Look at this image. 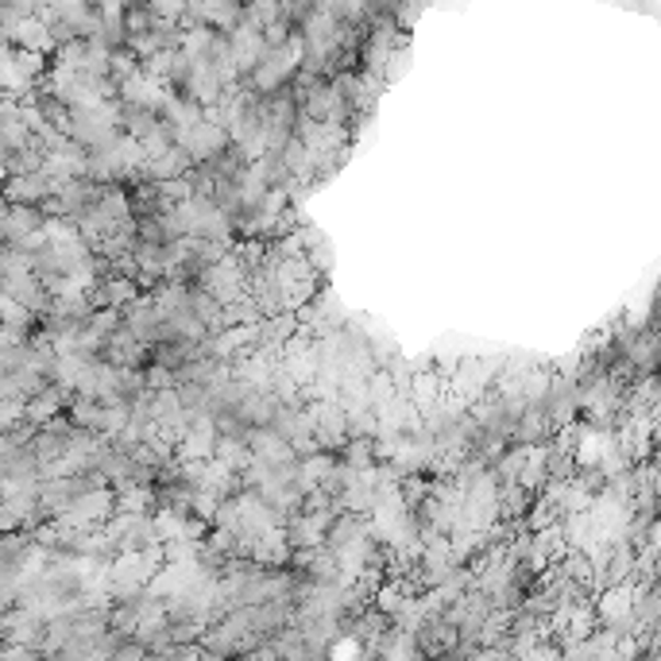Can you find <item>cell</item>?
Returning <instances> with one entry per match:
<instances>
[{
	"label": "cell",
	"mask_w": 661,
	"mask_h": 661,
	"mask_svg": "<svg viewBox=\"0 0 661 661\" xmlns=\"http://www.w3.org/2000/svg\"><path fill=\"white\" fill-rule=\"evenodd\" d=\"M24 422V402H0V437L12 430H20Z\"/></svg>",
	"instance_id": "obj_1"
},
{
	"label": "cell",
	"mask_w": 661,
	"mask_h": 661,
	"mask_svg": "<svg viewBox=\"0 0 661 661\" xmlns=\"http://www.w3.org/2000/svg\"><path fill=\"white\" fill-rule=\"evenodd\" d=\"M4 182H9V159L0 156V186H4Z\"/></svg>",
	"instance_id": "obj_2"
}]
</instances>
